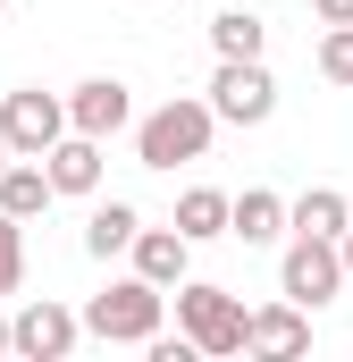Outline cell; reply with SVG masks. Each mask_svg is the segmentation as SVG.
Returning a JSON list of instances; mask_svg holds the SVG:
<instances>
[{
    "label": "cell",
    "mask_w": 353,
    "mask_h": 362,
    "mask_svg": "<svg viewBox=\"0 0 353 362\" xmlns=\"http://www.w3.org/2000/svg\"><path fill=\"white\" fill-rule=\"evenodd\" d=\"M160 312H169V286H152V278H109L76 320H85V337H101V346H143V337H160Z\"/></svg>",
    "instance_id": "obj_1"
},
{
    "label": "cell",
    "mask_w": 353,
    "mask_h": 362,
    "mask_svg": "<svg viewBox=\"0 0 353 362\" xmlns=\"http://www.w3.org/2000/svg\"><path fill=\"white\" fill-rule=\"evenodd\" d=\"M210 101H193V93H176V101H160L143 127H135V160L143 169H176V160H202L210 152Z\"/></svg>",
    "instance_id": "obj_2"
},
{
    "label": "cell",
    "mask_w": 353,
    "mask_h": 362,
    "mask_svg": "<svg viewBox=\"0 0 353 362\" xmlns=\"http://www.w3.org/2000/svg\"><path fill=\"white\" fill-rule=\"evenodd\" d=\"M176 337H193V354H244V303L210 278H176Z\"/></svg>",
    "instance_id": "obj_3"
},
{
    "label": "cell",
    "mask_w": 353,
    "mask_h": 362,
    "mask_svg": "<svg viewBox=\"0 0 353 362\" xmlns=\"http://www.w3.org/2000/svg\"><path fill=\"white\" fill-rule=\"evenodd\" d=\"M0 135H8V160H42L59 135H68V101L42 85H17L0 101Z\"/></svg>",
    "instance_id": "obj_4"
},
{
    "label": "cell",
    "mask_w": 353,
    "mask_h": 362,
    "mask_svg": "<svg viewBox=\"0 0 353 362\" xmlns=\"http://www.w3.org/2000/svg\"><path fill=\"white\" fill-rule=\"evenodd\" d=\"M277 286H286V303H303V312L337 303V295H345L337 236H294V245H286V262H277Z\"/></svg>",
    "instance_id": "obj_5"
},
{
    "label": "cell",
    "mask_w": 353,
    "mask_h": 362,
    "mask_svg": "<svg viewBox=\"0 0 353 362\" xmlns=\"http://www.w3.org/2000/svg\"><path fill=\"white\" fill-rule=\"evenodd\" d=\"M269 110H277V76H269L261 59H219V76H210V118L261 127Z\"/></svg>",
    "instance_id": "obj_6"
},
{
    "label": "cell",
    "mask_w": 353,
    "mask_h": 362,
    "mask_svg": "<svg viewBox=\"0 0 353 362\" xmlns=\"http://www.w3.org/2000/svg\"><path fill=\"white\" fill-rule=\"evenodd\" d=\"M76 337H85V320H76L68 303H51V295H34V303L8 320V354H25V362H68Z\"/></svg>",
    "instance_id": "obj_7"
},
{
    "label": "cell",
    "mask_w": 353,
    "mask_h": 362,
    "mask_svg": "<svg viewBox=\"0 0 353 362\" xmlns=\"http://www.w3.org/2000/svg\"><path fill=\"white\" fill-rule=\"evenodd\" d=\"M68 127H76V135H101V144H109L118 127H135V93L118 85V76H85V85L68 93Z\"/></svg>",
    "instance_id": "obj_8"
},
{
    "label": "cell",
    "mask_w": 353,
    "mask_h": 362,
    "mask_svg": "<svg viewBox=\"0 0 353 362\" xmlns=\"http://www.w3.org/2000/svg\"><path fill=\"white\" fill-rule=\"evenodd\" d=\"M303 346H311V320H303V303H269V312H244V354L286 362V354H303Z\"/></svg>",
    "instance_id": "obj_9"
},
{
    "label": "cell",
    "mask_w": 353,
    "mask_h": 362,
    "mask_svg": "<svg viewBox=\"0 0 353 362\" xmlns=\"http://www.w3.org/2000/svg\"><path fill=\"white\" fill-rule=\"evenodd\" d=\"M42 177H51V194H92L101 185V135H59L51 152H42Z\"/></svg>",
    "instance_id": "obj_10"
},
{
    "label": "cell",
    "mask_w": 353,
    "mask_h": 362,
    "mask_svg": "<svg viewBox=\"0 0 353 362\" xmlns=\"http://www.w3.org/2000/svg\"><path fill=\"white\" fill-rule=\"evenodd\" d=\"M227 236H244V245H277V236H286V202H277L269 185L227 194Z\"/></svg>",
    "instance_id": "obj_11"
},
{
    "label": "cell",
    "mask_w": 353,
    "mask_h": 362,
    "mask_svg": "<svg viewBox=\"0 0 353 362\" xmlns=\"http://www.w3.org/2000/svg\"><path fill=\"white\" fill-rule=\"evenodd\" d=\"M135 278H152V286H176L185 278V262H193V245L176 236V228H135Z\"/></svg>",
    "instance_id": "obj_12"
},
{
    "label": "cell",
    "mask_w": 353,
    "mask_h": 362,
    "mask_svg": "<svg viewBox=\"0 0 353 362\" xmlns=\"http://www.w3.org/2000/svg\"><path fill=\"white\" fill-rule=\"evenodd\" d=\"M345 219H353V194H337V185H311L303 202H286L294 236H345Z\"/></svg>",
    "instance_id": "obj_13"
},
{
    "label": "cell",
    "mask_w": 353,
    "mask_h": 362,
    "mask_svg": "<svg viewBox=\"0 0 353 362\" xmlns=\"http://www.w3.org/2000/svg\"><path fill=\"white\" fill-rule=\"evenodd\" d=\"M135 228H143V211H135V202H92V219H85V253H92V262H118V253L135 245Z\"/></svg>",
    "instance_id": "obj_14"
},
{
    "label": "cell",
    "mask_w": 353,
    "mask_h": 362,
    "mask_svg": "<svg viewBox=\"0 0 353 362\" xmlns=\"http://www.w3.org/2000/svg\"><path fill=\"white\" fill-rule=\"evenodd\" d=\"M0 211H8V219H42V211H51L42 160H8V169H0Z\"/></svg>",
    "instance_id": "obj_15"
},
{
    "label": "cell",
    "mask_w": 353,
    "mask_h": 362,
    "mask_svg": "<svg viewBox=\"0 0 353 362\" xmlns=\"http://www.w3.org/2000/svg\"><path fill=\"white\" fill-rule=\"evenodd\" d=\"M176 236H185V245H210V236H227V194H219V185H193V194H176Z\"/></svg>",
    "instance_id": "obj_16"
},
{
    "label": "cell",
    "mask_w": 353,
    "mask_h": 362,
    "mask_svg": "<svg viewBox=\"0 0 353 362\" xmlns=\"http://www.w3.org/2000/svg\"><path fill=\"white\" fill-rule=\"evenodd\" d=\"M210 51H219V59H261L269 25L253 17V8H219V17H210Z\"/></svg>",
    "instance_id": "obj_17"
},
{
    "label": "cell",
    "mask_w": 353,
    "mask_h": 362,
    "mask_svg": "<svg viewBox=\"0 0 353 362\" xmlns=\"http://www.w3.org/2000/svg\"><path fill=\"white\" fill-rule=\"evenodd\" d=\"M17 286H25V219L0 211V295H17Z\"/></svg>",
    "instance_id": "obj_18"
},
{
    "label": "cell",
    "mask_w": 353,
    "mask_h": 362,
    "mask_svg": "<svg viewBox=\"0 0 353 362\" xmlns=\"http://www.w3.org/2000/svg\"><path fill=\"white\" fill-rule=\"evenodd\" d=\"M320 76L328 85H353V25H328L320 34Z\"/></svg>",
    "instance_id": "obj_19"
},
{
    "label": "cell",
    "mask_w": 353,
    "mask_h": 362,
    "mask_svg": "<svg viewBox=\"0 0 353 362\" xmlns=\"http://www.w3.org/2000/svg\"><path fill=\"white\" fill-rule=\"evenodd\" d=\"M320 8V25H353V0H311Z\"/></svg>",
    "instance_id": "obj_20"
},
{
    "label": "cell",
    "mask_w": 353,
    "mask_h": 362,
    "mask_svg": "<svg viewBox=\"0 0 353 362\" xmlns=\"http://www.w3.org/2000/svg\"><path fill=\"white\" fill-rule=\"evenodd\" d=\"M337 262H345V286H353V219H345V236H337Z\"/></svg>",
    "instance_id": "obj_21"
},
{
    "label": "cell",
    "mask_w": 353,
    "mask_h": 362,
    "mask_svg": "<svg viewBox=\"0 0 353 362\" xmlns=\"http://www.w3.org/2000/svg\"><path fill=\"white\" fill-rule=\"evenodd\" d=\"M0 169H8V135H0Z\"/></svg>",
    "instance_id": "obj_22"
},
{
    "label": "cell",
    "mask_w": 353,
    "mask_h": 362,
    "mask_svg": "<svg viewBox=\"0 0 353 362\" xmlns=\"http://www.w3.org/2000/svg\"><path fill=\"white\" fill-rule=\"evenodd\" d=\"M0 354H8V320H0Z\"/></svg>",
    "instance_id": "obj_23"
},
{
    "label": "cell",
    "mask_w": 353,
    "mask_h": 362,
    "mask_svg": "<svg viewBox=\"0 0 353 362\" xmlns=\"http://www.w3.org/2000/svg\"><path fill=\"white\" fill-rule=\"evenodd\" d=\"M0 8H8V0H0Z\"/></svg>",
    "instance_id": "obj_24"
}]
</instances>
